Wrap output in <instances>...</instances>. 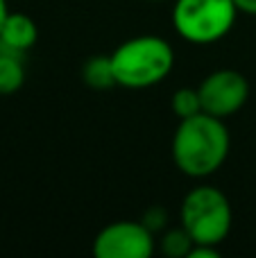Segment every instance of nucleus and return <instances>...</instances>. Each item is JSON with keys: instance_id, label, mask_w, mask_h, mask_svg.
Segmentation results:
<instances>
[{"instance_id": "nucleus-2", "label": "nucleus", "mask_w": 256, "mask_h": 258, "mask_svg": "<svg viewBox=\"0 0 256 258\" xmlns=\"http://www.w3.org/2000/svg\"><path fill=\"white\" fill-rule=\"evenodd\" d=\"M116 84L125 89H150L163 82L175 66V50L157 34L127 39L111 52Z\"/></svg>"}, {"instance_id": "nucleus-1", "label": "nucleus", "mask_w": 256, "mask_h": 258, "mask_svg": "<svg viewBox=\"0 0 256 258\" xmlns=\"http://www.w3.org/2000/svg\"><path fill=\"white\" fill-rule=\"evenodd\" d=\"M231 138L222 118L202 111L179 120L172 134V161L190 179H207L225 165Z\"/></svg>"}, {"instance_id": "nucleus-3", "label": "nucleus", "mask_w": 256, "mask_h": 258, "mask_svg": "<svg viewBox=\"0 0 256 258\" xmlns=\"http://www.w3.org/2000/svg\"><path fill=\"white\" fill-rule=\"evenodd\" d=\"M181 227L195 245L218 247L227 240L234 222L231 204L216 186H195L181 202Z\"/></svg>"}, {"instance_id": "nucleus-10", "label": "nucleus", "mask_w": 256, "mask_h": 258, "mask_svg": "<svg viewBox=\"0 0 256 258\" xmlns=\"http://www.w3.org/2000/svg\"><path fill=\"white\" fill-rule=\"evenodd\" d=\"M170 109L179 120L184 118H190V116H198L202 113V100H200V91L198 89H177L172 93V100H170Z\"/></svg>"}, {"instance_id": "nucleus-8", "label": "nucleus", "mask_w": 256, "mask_h": 258, "mask_svg": "<svg viewBox=\"0 0 256 258\" xmlns=\"http://www.w3.org/2000/svg\"><path fill=\"white\" fill-rule=\"evenodd\" d=\"M82 82L98 91L118 86L111 66V54H93V57L86 59L84 66H82Z\"/></svg>"}, {"instance_id": "nucleus-5", "label": "nucleus", "mask_w": 256, "mask_h": 258, "mask_svg": "<svg viewBox=\"0 0 256 258\" xmlns=\"http://www.w3.org/2000/svg\"><path fill=\"white\" fill-rule=\"evenodd\" d=\"M157 249L154 231L143 222H120L107 224L93 240V254L98 258H150Z\"/></svg>"}, {"instance_id": "nucleus-13", "label": "nucleus", "mask_w": 256, "mask_h": 258, "mask_svg": "<svg viewBox=\"0 0 256 258\" xmlns=\"http://www.w3.org/2000/svg\"><path fill=\"white\" fill-rule=\"evenodd\" d=\"M238 12L249 14V16H256V0H234Z\"/></svg>"}, {"instance_id": "nucleus-14", "label": "nucleus", "mask_w": 256, "mask_h": 258, "mask_svg": "<svg viewBox=\"0 0 256 258\" xmlns=\"http://www.w3.org/2000/svg\"><path fill=\"white\" fill-rule=\"evenodd\" d=\"M9 14V7H7V0H0V30H3V23Z\"/></svg>"}, {"instance_id": "nucleus-7", "label": "nucleus", "mask_w": 256, "mask_h": 258, "mask_svg": "<svg viewBox=\"0 0 256 258\" xmlns=\"http://www.w3.org/2000/svg\"><path fill=\"white\" fill-rule=\"evenodd\" d=\"M36 41H39V27L34 18L21 12H9L0 30V48L23 54L34 48Z\"/></svg>"}, {"instance_id": "nucleus-11", "label": "nucleus", "mask_w": 256, "mask_h": 258, "mask_svg": "<svg viewBox=\"0 0 256 258\" xmlns=\"http://www.w3.org/2000/svg\"><path fill=\"white\" fill-rule=\"evenodd\" d=\"M193 245H195L193 238L184 231V227L170 229V231H166L161 238V251L170 258H188Z\"/></svg>"}, {"instance_id": "nucleus-12", "label": "nucleus", "mask_w": 256, "mask_h": 258, "mask_svg": "<svg viewBox=\"0 0 256 258\" xmlns=\"http://www.w3.org/2000/svg\"><path fill=\"white\" fill-rule=\"evenodd\" d=\"M188 258H220V249L213 245H193Z\"/></svg>"}, {"instance_id": "nucleus-9", "label": "nucleus", "mask_w": 256, "mask_h": 258, "mask_svg": "<svg viewBox=\"0 0 256 258\" xmlns=\"http://www.w3.org/2000/svg\"><path fill=\"white\" fill-rule=\"evenodd\" d=\"M25 84V66L21 54L0 48V95H12Z\"/></svg>"}, {"instance_id": "nucleus-6", "label": "nucleus", "mask_w": 256, "mask_h": 258, "mask_svg": "<svg viewBox=\"0 0 256 258\" xmlns=\"http://www.w3.org/2000/svg\"><path fill=\"white\" fill-rule=\"evenodd\" d=\"M198 91L202 100V111L222 118V120L238 113L249 98V84L245 75L231 68L209 73L198 86Z\"/></svg>"}, {"instance_id": "nucleus-4", "label": "nucleus", "mask_w": 256, "mask_h": 258, "mask_svg": "<svg viewBox=\"0 0 256 258\" xmlns=\"http://www.w3.org/2000/svg\"><path fill=\"white\" fill-rule=\"evenodd\" d=\"M236 16L234 0H175L172 27L188 43L211 45L234 30Z\"/></svg>"}]
</instances>
